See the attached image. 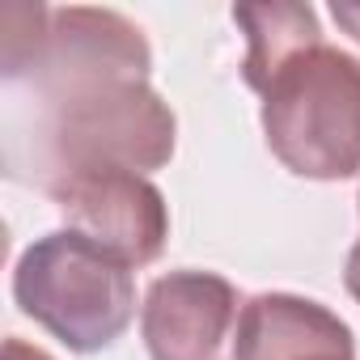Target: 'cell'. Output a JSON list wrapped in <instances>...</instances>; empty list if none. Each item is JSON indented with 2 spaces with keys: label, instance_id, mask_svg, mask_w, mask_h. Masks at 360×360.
Here are the masks:
<instances>
[{
  "label": "cell",
  "instance_id": "6da1fadb",
  "mask_svg": "<svg viewBox=\"0 0 360 360\" xmlns=\"http://www.w3.org/2000/svg\"><path fill=\"white\" fill-rule=\"evenodd\" d=\"M148 43L115 9H0L5 174L56 191L89 169L148 174L174 157V110L148 85Z\"/></svg>",
  "mask_w": 360,
  "mask_h": 360
},
{
  "label": "cell",
  "instance_id": "7a4b0ae2",
  "mask_svg": "<svg viewBox=\"0 0 360 360\" xmlns=\"http://www.w3.org/2000/svg\"><path fill=\"white\" fill-rule=\"evenodd\" d=\"M263 136L284 169L314 183L360 174V56L309 43L259 89Z\"/></svg>",
  "mask_w": 360,
  "mask_h": 360
},
{
  "label": "cell",
  "instance_id": "3957f363",
  "mask_svg": "<svg viewBox=\"0 0 360 360\" xmlns=\"http://www.w3.org/2000/svg\"><path fill=\"white\" fill-rule=\"evenodd\" d=\"M13 297L26 318L72 352L110 347L136 314L131 263L77 229L47 233L22 250L13 267Z\"/></svg>",
  "mask_w": 360,
  "mask_h": 360
},
{
  "label": "cell",
  "instance_id": "277c9868",
  "mask_svg": "<svg viewBox=\"0 0 360 360\" xmlns=\"http://www.w3.org/2000/svg\"><path fill=\"white\" fill-rule=\"evenodd\" d=\"M68 229L106 246L131 267L153 263L169 238V212L161 191L131 169H89L51 191Z\"/></svg>",
  "mask_w": 360,
  "mask_h": 360
},
{
  "label": "cell",
  "instance_id": "5b68a950",
  "mask_svg": "<svg viewBox=\"0 0 360 360\" xmlns=\"http://www.w3.org/2000/svg\"><path fill=\"white\" fill-rule=\"evenodd\" d=\"M242 301L217 271H169L153 280L140 330L153 360H233Z\"/></svg>",
  "mask_w": 360,
  "mask_h": 360
},
{
  "label": "cell",
  "instance_id": "8992f818",
  "mask_svg": "<svg viewBox=\"0 0 360 360\" xmlns=\"http://www.w3.org/2000/svg\"><path fill=\"white\" fill-rule=\"evenodd\" d=\"M356 356L352 330L339 314L309 297L263 292L242 305L233 360H343Z\"/></svg>",
  "mask_w": 360,
  "mask_h": 360
},
{
  "label": "cell",
  "instance_id": "52a82bcc",
  "mask_svg": "<svg viewBox=\"0 0 360 360\" xmlns=\"http://www.w3.org/2000/svg\"><path fill=\"white\" fill-rule=\"evenodd\" d=\"M233 22L246 30V43H250L242 64V77L250 89H259L301 47L322 43L318 13L309 5H242L233 9Z\"/></svg>",
  "mask_w": 360,
  "mask_h": 360
},
{
  "label": "cell",
  "instance_id": "ba28073f",
  "mask_svg": "<svg viewBox=\"0 0 360 360\" xmlns=\"http://www.w3.org/2000/svg\"><path fill=\"white\" fill-rule=\"evenodd\" d=\"M330 18H335V26H339V30H347V34L360 43V5H335V9H330Z\"/></svg>",
  "mask_w": 360,
  "mask_h": 360
},
{
  "label": "cell",
  "instance_id": "9c48e42d",
  "mask_svg": "<svg viewBox=\"0 0 360 360\" xmlns=\"http://www.w3.org/2000/svg\"><path fill=\"white\" fill-rule=\"evenodd\" d=\"M5 360H51V356L26 339H5Z\"/></svg>",
  "mask_w": 360,
  "mask_h": 360
},
{
  "label": "cell",
  "instance_id": "30bf717a",
  "mask_svg": "<svg viewBox=\"0 0 360 360\" xmlns=\"http://www.w3.org/2000/svg\"><path fill=\"white\" fill-rule=\"evenodd\" d=\"M343 284H347V292H352V297H356V305H360V238H356V246H352V255H347Z\"/></svg>",
  "mask_w": 360,
  "mask_h": 360
},
{
  "label": "cell",
  "instance_id": "8fae6325",
  "mask_svg": "<svg viewBox=\"0 0 360 360\" xmlns=\"http://www.w3.org/2000/svg\"><path fill=\"white\" fill-rule=\"evenodd\" d=\"M343 360H356V356H343Z\"/></svg>",
  "mask_w": 360,
  "mask_h": 360
}]
</instances>
